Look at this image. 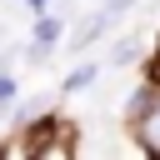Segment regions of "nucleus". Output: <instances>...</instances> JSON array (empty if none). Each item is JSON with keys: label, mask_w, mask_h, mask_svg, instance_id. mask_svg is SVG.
Masks as SVG:
<instances>
[{"label": "nucleus", "mask_w": 160, "mask_h": 160, "mask_svg": "<svg viewBox=\"0 0 160 160\" xmlns=\"http://www.w3.org/2000/svg\"><path fill=\"white\" fill-rule=\"evenodd\" d=\"M140 145L150 155H160V100H150V110L140 115Z\"/></svg>", "instance_id": "1"}, {"label": "nucleus", "mask_w": 160, "mask_h": 160, "mask_svg": "<svg viewBox=\"0 0 160 160\" xmlns=\"http://www.w3.org/2000/svg\"><path fill=\"white\" fill-rule=\"evenodd\" d=\"M130 60H140V40H125L110 50V65H130Z\"/></svg>", "instance_id": "2"}, {"label": "nucleus", "mask_w": 160, "mask_h": 160, "mask_svg": "<svg viewBox=\"0 0 160 160\" xmlns=\"http://www.w3.org/2000/svg\"><path fill=\"white\" fill-rule=\"evenodd\" d=\"M95 80V65H80V70H70V80H65V90H85Z\"/></svg>", "instance_id": "3"}, {"label": "nucleus", "mask_w": 160, "mask_h": 160, "mask_svg": "<svg viewBox=\"0 0 160 160\" xmlns=\"http://www.w3.org/2000/svg\"><path fill=\"white\" fill-rule=\"evenodd\" d=\"M10 100H15V80H10V75H0V105H10Z\"/></svg>", "instance_id": "4"}, {"label": "nucleus", "mask_w": 160, "mask_h": 160, "mask_svg": "<svg viewBox=\"0 0 160 160\" xmlns=\"http://www.w3.org/2000/svg\"><path fill=\"white\" fill-rule=\"evenodd\" d=\"M135 0H105V15H120V10H130Z\"/></svg>", "instance_id": "5"}, {"label": "nucleus", "mask_w": 160, "mask_h": 160, "mask_svg": "<svg viewBox=\"0 0 160 160\" xmlns=\"http://www.w3.org/2000/svg\"><path fill=\"white\" fill-rule=\"evenodd\" d=\"M30 5H35V10H40V5H50V0H30Z\"/></svg>", "instance_id": "6"}]
</instances>
